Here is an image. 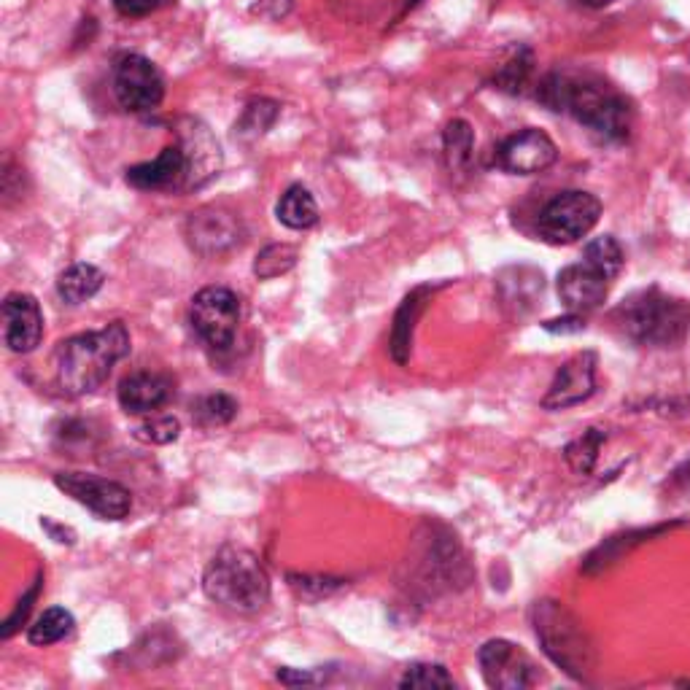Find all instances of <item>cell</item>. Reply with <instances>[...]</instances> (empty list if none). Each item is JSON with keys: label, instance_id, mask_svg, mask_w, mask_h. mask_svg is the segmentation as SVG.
Returning <instances> with one entry per match:
<instances>
[{"label": "cell", "instance_id": "obj_25", "mask_svg": "<svg viewBox=\"0 0 690 690\" xmlns=\"http://www.w3.org/2000/svg\"><path fill=\"white\" fill-rule=\"evenodd\" d=\"M583 262H588L591 267H596L599 273H604L607 278H618V273L623 270V248L612 235H602V238H593L588 246H585Z\"/></svg>", "mask_w": 690, "mask_h": 690}, {"label": "cell", "instance_id": "obj_32", "mask_svg": "<svg viewBox=\"0 0 690 690\" xmlns=\"http://www.w3.org/2000/svg\"><path fill=\"white\" fill-rule=\"evenodd\" d=\"M289 585L300 599H321V596H329L332 591H337L343 580H335V577H310V575H289Z\"/></svg>", "mask_w": 690, "mask_h": 690}, {"label": "cell", "instance_id": "obj_14", "mask_svg": "<svg viewBox=\"0 0 690 690\" xmlns=\"http://www.w3.org/2000/svg\"><path fill=\"white\" fill-rule=\"evenodd\" d=\"M596 367L599 359L593 351H580L564 367L556 372V378L550 383L548 394L542 397V407L545 410H567L588 397H593L596 391Z\"/></svg>", "mask_w": 690, "mask_h": 690}, {"label": "cell", "instance_id": "obj_12", "mask_svg": "<svg viewBox=\"0 0 690 690\" xmlns=\"http://www.w3.org/2000/svg\"><path fill=\"white\" fill-rule=\"evenodd\" d=\"M178 146L184 151L186 165H189L186 192L203 189L208 181L219 176V170H222V146L213 138L208 124L195 119V116L178 119Z\"/></svg>", "mask_w": 690, "mask_h": 690}, {"label": "cell", "instance_id": "obj_20", "mask_svg": "<svg viewBox=\"0 0 690 690\" xmlns=\"http://www.w3.org/2000/svg\"><path fill=\"white\" fill-rule=\"evenodd\" d=\"M103 281H106V275L100 267L89 265V262H76L57 278V294L68 305H81L103 289Z\"/></svg>", "mask_w": 690, "mask_h": 690}, {"label": "cell", "instance_id": "obj_10", "mask_svg": "<svg viewBox=\"0 0 690 690\" xmlns=\"http://www.w3.org/2000/svg\"><path fill=\"white\" fill-rule=\"evenodd\" d=\"M478 664L488 688L526 690L537 682L534 661L510 639H488L480 647Z\"/></svg>", "mask_w": 690, "mask_h": 690}, {"label": "cell", "instance_id": "obj_4", "mask_svg": "<svg viewBox=\"0 0 690 690\" xmlns=\"http://www.w3.org/2000/svg\"><path fill=\"white\" fill-rule=\"evenodd\" d=\"M203 591L213 604L235 612H257L270 599V577L246 548H224L205 567Z\"/></svg>", "mask_w": 690, "mask_h": 690}, {"label": "cell", "instance_id": "obj_21", "mask_svg": "<svg viewBox=\"0 0 690 690\" xmlns=\"http://www.w3.org/2000/svg\"><path fill=\"white\" fill-rule=\"evenodd\" d=\"M275 216L289 230H310L313 224L319 222V205H316V200H313V195L305 186L294 184L286 189L278 205H275Z\"/></svg>", "mask_w": 690, "mask_h": 690}, {"label": "cell", "instance_id": "obj_36", "mask_svg": "<svg viewBox=\"0 0 690 690\" xmlns=\"http://www.w3.org/2000/svg\"><path fill=\"white\" fill-rule=\"evenodd\" d=\"M542 327L548 329V332H580V329H585L583 319L577 316V313H572V316H564V319H553V321H545Z\"/></svg>", "mask_w": 690, "mask_h": 690}, {"label": "cell", "instance_id": "obj_8", "mask_svg": "<svg viewBox=\"0 0 690 690\" xmlns=\"http://www.w3.org/2000/svg\"><path fill=\"white\" fill-rule=\"evenodd\" d=\"M114 92L119 106L133 114H149L165 98L160 68L143 54H124L114 65Z\"/></svg>", "mask_w": 690, "mask_h": 690}, {"label": "cell", "instance_id": "obj_31", "mask_svg": "<svg viewBox=\"0 0 690 690\" xmlns=\"http://www.w3.org/2000/svg\"><path fill=\"white\" fill-rule=\"evenodd\" d=\"M181 434V424L173 416H154L146 418L138 429H135V440H141L146 445H168L178 440Z\"/></svg>", "mask_w": 690, "mask_h": 690}, {"label": "cell", "instance_id": "obj_3", "mask_svg": "<svg viewBox=\"0 0 690 690\" xmlns=\"http://www.w3.org/2000/svg\"><path fill=\"white\" fill-rule=\"evenodd\" d=\"M620 335L637 345L672 348L690 332V305L674 300L661 289H645L623 300L612 313Z\"/></svg>", "mask_w": 690, "mask_h": 690}, {"label": "cell", "instance_id": "obj_13", "mask_svg": "<svg viewBox=\"0 0 690 690\" xmlns=\"http://www.w3.org/2000/svg\"><path fill=\"white\" fill-rule=\"evenodd\" d=\"M558 157V149L553 138L542 130H523L518 135H510L499 149H496V165L513 176H534L548 170Z\"/></svg>", "mask_w": 690, "mask_h": 690}, {"label": "cell", "instance_id": "obj_2", "mask_svg": "<svg viewBox=\"0 0 690 690\" xmlns=\"http://www.w3.org/2000/svg\"><path fill=\"white\" fill-rule=\"evenodd\" d=\"M537 100L550 111L572 114L583 127L607 141H623L631 130L629 103L602 84L550 73L537 87Z\"/></svg>", "mask_w": 690, "mask_h": 690}, {"label": "cell", "instance_id": "obj_9", "mask_svg": "<svg viewBox=\"0 0 690 690\" xmlns=\"http://www.w3.org/2000/svg\"><path fill=\"white\" fill-rule=\"evenodd\" d=\"M54 483L103 521H122L133 510V494L116 480L87 475V472H60L54 475Z\"/></svg>", "mask_w": 690, "mask_h": 690}, {"label": "cell", "instance_id": "obj_22", "mask_svg": "<svg viewBox=\"0 0 690 690\" xmlns=\"http://www.w3.org/2000/svg\"><path fill=\"white\" fill-rule=\"evenodd\" d=\"M443 149L445 162H448L451 173H464L469 168V162H472V151H475V130H472V124L464 122V119H453L445 127Z\"/></svg>", "mask_w": 690, "mask_h": 690}, {"label": "cell", "instance_id": "obj_23", "mask_svg": "<svg viewBox=\"0 0 690 690\" xmlns=\"http://www.w3.org/2000/svg\"><path fill=\"white\" fill-rule=\"evenodd\" d=\"M73 626H76V620H73L71 612L65 607H52L44 615H38L36 623L27 631V639H30V645L38 647L57 645L65 637H71Z\"/></svg>", "mask_w": 690, "mask_h": 690}, {"label": "cell", "instance_id": "obj_1", "mask_svg": "<svg viewBox=\"0 0 690 690\" xmlns=\"http://www.w3.org/2000/svg\"><path fill=\"white\" fill-rule=\"evenodd\" d=\"M130 354V332L122 321H111L98 332H81L57 345V383L65 394L84 397L108 381L116 362Z\"/></svg>", "mask_w": 690, "mask_h": 690}, {"label": "cell", "instance_id": "obj_17", "mask_svg": "<svg viewBox=\"0 0 690 690\" xmlns=\"http://www.w3.org/2000/svg\"><path fill=\"white\" fill-rule=\"evenodd\" d=\"M558 297L567 305L572 313H588V310H596L607 300V292H610V278L604 273H599L596 267H591L588 262H580V265H569L558 273Z\"/></svg>", "mask_w": 690, "mask_h": 690}, {"label": "cell", "instance_id": "obj_26", "mask_svg": "<svg viewBox=\"0 0 690 690\" xmlns=\"http://www.w3.org/2000/svg\"><path fill=\"white\" fill-rule=\"evenodd\" d=\"M192 413H195L200 426H208V429L211 426H224L238 416V402L230 394H208V397L197 399Z\"/></svg>", "mask_w": 690, "mask_h": 690}, {"label": "cell", "instance_id": "obj_19", "mask_svg": "<svg viewBox=\"0 0 690 690\" xmlns=\"http://www.w3.org/2000/svg\"><path fill=\"white\" fill-rule=\"evenodd\" d=\"M429 286H418L413 292L407 294L402 305H399L397 316H394V327H391V359L397 364H407L410 359V351H413V332H416L418 316L424 313L426 300H429Z\"/></svg>", "mask_w": 690, "mask_h": 690}, {"label": "cell", "instance_id": "obj_16", "mask_svg": "<svg viewBox=\"0 0 690 690\" xmlns=\"http://www.w3.org/2000/svg\"><path fill=\"white\" fill-rule=\"evenodd\" d=\"M189 181V165L181 146H168L160 151V157L151 162H141L127 170V184L141 192H186Z\"/></svg>", "mask_w": 690, "mask_h": 690}, {"label": "cell", "instance_id": "obj_5", "mask_svg": "<svg viewBox=\"0 0 690 690\" xmlns=\"http://www.w3.org/2000/svg\"><path fill=\"white\" fill-rule=\"evenodd\" d=\"M534 631L553 664L561 666L575 680L588 677L593 669V647L567 607L558 602L534 604Z\"/></svg>", "mask_w": 690, "mask_h": 690}, {"label": "cell", "instance_id": "obj_18", "mask_svg": "<svg viewBox=\"0 0 690 690\" xmlns=\"http://www.w3.org/2000/svg\"><path fill=\"white\" fill-rule=\"evenodd\" d=\"M170 394H173V386L165 375H157V372H133L119 383V391H116L119 405L130 416H149L154 410H160L168 405Z\"/></svg>", "mask_w": 690, "mask_h": 690}, {"label": "cell", "instance_id": "obj_29", "mask_svg": "<svg viewBox=\"0 0 690 690\" xmlns=\"http://www.w3.org/2000/svg\"><path fill=\"white\" fill-rule=\"evenodd\" d=\"M456 682L448 674L443 664H413L407 666L405 674L399 677V688H418V690H432V688H453Z\"/></svg>", "mask_w": 690, "mask_h": 690}, {"label": "cell", "instance_id": "obj_27", "mask_svg": "<svg viewBox=\"0 0 690 690\" xmlns=\"http://www.w3.org/2000/svg\"><path fill=\"white\" fill-rule=\"evenodd\" d=\"M275 119H278V103L254 100V103H248L240 122L235 124V133L243 135V138H259V135H265L273 127Z\"/></svg>", "mask_w": 690, "mask_h": 690}, {"label": "cell", "instance_id": "obj_7", "mask_svg": "<svg viewBox=\"0 0 690 690\" xmlns=\"http://www.w3.org/2000/svg\"><path fill=\"white\" fill-rule=\"evenodd\" d=\"M189 321L197 337L213 351H227L235 343L240 324V302L238 297L224 289V286H208L195 294Z\"/></svg>", "mask_w": 690, "mask_h": 690}, {"label": "cell", "instance_id": "obj_38", "mask_svg": "<svg viewBox=\"0 0 690 690\" xmlns=\"http://www.w3.org/2000/svg\"><path fill=\"white\" fill-rule=\"evenodd\" d=\"M418 3H421V0H407L405 9H413V6H418Z\"/></svg>", "mask_w": 690, "mask_h": 690}, {"label": "cell", "instance_id": "obj_11", "mask_svg": "<svg viewBox=\"0 0 690 690\" xmlns=\"http://www.w3.org/2000/svg\"><path fill=\"white\" fill-rule=\"evenodd\" d=\"M186 240L200 257H224L243 243V227L235 213L208 205L186 219Z\"/></svg>", "mask_w": 690, "mask_h": 690}, {"label": "cell", "instance_id": "obj_15", "mask_svg": "<svg viewBox=\"0 0 690 690\" xmlns=\"http://www.w3.org/2000/svg\"><path fill=\"white\" fill-rule=\"evenodd\" d=\"M44 337V313L33 294L14 292L3 302V340L14 354H30Z\"/></svg>", "mask_w": 690, "mask_h": 690}, {"label": "cell", "instance_id": "obj_35", "mask_svg": "<svg viewBox=\"0 0 690 690\" xmlns=\"http://www.w3.org/2000/svg\"><path fill=\"white\" fill-rule=\"evenodd\" d=\"M278 680L284 685H313V682H324L327 674L321 672H297V669H281L278 672Z\"/></svg>", "mask_w": 690, "mask_h": 690}, {"label": "cell", "instance_id": "obj_30", "mask_svg": "<svg viewBox=\"0 0 690 690\" xmlns=\"http://www.w3.org/2000/svg\"><path fill=\"white\" fill-rule=\"evenodd\" d=\"M531 65H534V60H531V52L529 49H523V52L515 54L513 60L505 62V65L499 68L494 84L502 89V92L518 95V92H523V87L529 84Z\"/></svg>", "mask_w": 690, "mask_h": 690}, {"label": "cell", "instance_id": "obj_37", "mask_svg": "<svg viewBox=\"0 0 690 690\" xmlns=\"http://www.w3.org/2000/svg\"><path fill=\"white\" fill-rule=\"evenodd\" d=\"M577 6H585V9H604V6H610L612 0H575Z\"/></svg>", "mask_w": 690, "mask_h": 690}, {"label": "cell", "instance_id": "obj_33", "mask_svg": "<svg viewBox=\"0 0 690 690\" xmlns=\"http://www.w3.org/2000/svg\"><path fill=\"white\" fill-rule=\"evenodd\" d=\"M38 591H41V575L33 580V585H30V591L22 596L17 602V607H14V612H11L9 618H6V623H3V631H0V637L3 639H9V637H14V631L25 623V618L30 615V610H33V602L38 599Z\"/></svg>", "mask_w": 690, "mask_h": 690}, {"label": "cell", "instance_id": "obj_24", "mask_svg": "<svg viewBox=\"0 0 690 690\" xmlns=\"http://www.w3.org/2000/svg\"><path fill=\"white\" fill-rule=\"evenodd\" d=\"M607 434L602 429H588L585 434H580L577 440L564 448V459L577 475H591L593 467H596V459H599V451H602Z\"/></svg>", "mask_w": 690, "mask_h": 690}, {"label": "cell", "instance_id": "obj_34", "mask_svg": "<svg viewBox=\"0 0 690 690\" xmlns=\"http://www.w3.org/2000/svg\"><path fill=\"white\" fill-rule=\"evenodd\" d=\"M116 11L122 14V17H146V14H151V11L157 9V0H114Z\"/></svg>", "mask_w": 690, "mask_h": 690}, {"label": "cell", "instance_id": "obj_28", "mask_svg": "<svg viewBox=\"0 0 690 690\" xmlns=\"http://www.w3.org/2000/svg\"><path fill=\"white\" fill-rule=\"evenodd\" d=\"M294 265H297V248L286 246V243H273V246H267L257 257V262H254V273H257L262 281H270V278H278V275L289 273Z\"/></svg>", "mask_w": 690, "mask_h": 690}, {"label": "cell", "instance_id": "obj_6", "mask_svg": "<svg viewBox=\"0 0 690 690\" xmlns=\"http://www.w3.org/2000/svg\"><path fill=\"white\" fill-rule=\"evenodd\" d=\"M599 216H602L599 197L580 192V189H569V192L553 197L542 208L537 230L553 246H569V243L585 238L599 224Z\"/></svg>", "mask_w": 690, "mask_h": 690}]
</instances>
